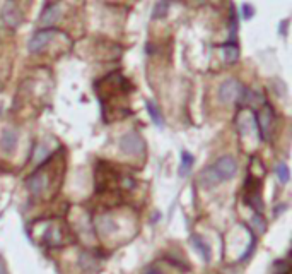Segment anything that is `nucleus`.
Listing matches in <instances>:
<instances>
[{"instance_id": "1", "label": "nucleus", "mask_w": 292, "mask_h": 274, "mask_svg": "<svg viewBox=\"0 0 292 274\" xmlns=\"http://www.w3.org/2000/svg\"><path fill=\"white\" fill-rule=\"evenodd\" d=\"M245 86L236 79H225L219 88V100L222 103H243V96H245Z\"/></svg>"}, {"instance_id": "2", "label": "nucleus", "mask_w": 292, "mask_h": 274, "mask_svg": "<svg viewBox=\"0 0 292 274\" xmlns=\"http://www.w3.org/2000/svg\"><path fill=\"white\" fill-rule=\"evenodd\" d=\"M273 122H275V113H273L272 106L267 105V101L263 103V108L258 112L256 115V127L260 130V137L263 141H269L272 137V130H273Z\"/></svg>"}, {"instance_id": "3", "label": "nucleus", "mask_w": 292, "mask_h": 274, "mask_svg": "<svg viewBox=\"0 0 292 274\" xmlns=\"http://www.w3.org/2000/svg\"><path fill=\"white\" fill-rule=\"evenodd\" d=\"M0 19L10 29H16L17 26H21L22 23V12H21L19 5L16 0H5L0 10Z\"/></svg>"}, {"instance_id": "4", "label": "nucleus", "mask_w": 292, "mask_h": 274, "mask_svg": "<svg viewBox=\"0 0 292 274\" xmlns=\"http://www.w3.org/2000/svg\"><path fill=\"white\" fill-rule=\"evenodd\" d=\"M212 170H214V173L217 175V178L221 180V182H224V180H229L236 175V172H238V163H236V159L232 158V156H222V158H219L217 161L212 165Z\"/></svg>"}, {"instance_id": "5", "label": "nucleus", "mask_w": 292, "mask_h": 274, "mask_svg": "<svg viewBox=\"0 0 292 274\" xmlns=\"http://www.w3.org/2000/svg\"><path fill=\"white\" fill-rule=\"evenodd\" d=\"M144 148H145L144 139L138 136L137 132H128L120 139V149L125 154L138 156L144 152Z\"/></svg>"}, {"instance_id": "6", "label": "nucleus", "mask_w": 292, "mask_h": 274, "mask_svg": "<svg viewBox=\"0 0 292 274\" xmlns=\"http://www.w3.org/2000/svg\"><path fill=\"white\" fill-rule=\"evenodd\" d=\"M55 34H57V31L51 29V27H45V29H40L38 33H34L33 38L29 40V45H27L29 51L31 53H40V51H43L45 48H46V45L55 38Z\"/></svg>"}, {"instance_id": "7", "label": "nucleus", "mask_w": 292, "mask_h": 274, "mask_svg": "<svg viewBox=\"0 0 292 274\" xmlns=\"http://www.w3.org/2000/svg\"><path fill=\"white\" fill-rule=\"evenodd\" d=\"M17 132L14 129H3L0 134V149H2L5 154H12L17 148Z\"/></svg>"}, {"instance_id": "8", "label": "nucleus", "mask_w": 292, "mask_h": 274, "mask_svg": "<svg viewBox=\"0 0 292 274\" xmlns=\"http://www.w3.org/2000/svg\"><path fill=\"white\" fill-rule=\"evenodd\" d=\"M48 185V176L46 173L43 172H36L29 176L27 180V189H29L31 194H41Z\"/></svg>"}, {"instance_id": "9", "label": "nucleus", "mask_w": 292, "mask_h": 274, "mask_svg": "<svg viewBox=\"0 0 292 274\" xmlns=\"http://www.w3.org/2000/svg\"><path fill=\"white\" fill-rule=\"evenodd\" d=\"M58 17H60V3H53V5L46 7V10L41 14L40 23H41V26L50 27V26H53V24L57 23Z\"/></svg>"}, {"instance_id": "10", "label": "nucleus", "mask_w": 292, "mask_h": 274, "mask_svg": "<svg viewBox=\"0 0 292 274\" xmlns=\"http://www.w3.org/2000/svg\"><path fill=\"white\" fill-rule=\"evenodd\" d=\"M222 53H224V58L229 62V64H234L239 57V48L234 41H229V43L222 45Z\"/></svg>"}, {"instance_id": "11", "label": "nucleus", "mask_w": 292, "mask_h": 274, "mask_svg": "<svg viewBox=\"0 0 292 274\" xmlns=\"http://www.w3.org/2000/svg\"><path fill=\"white\" fill-rule=\"evenodd\" d=\"M145 106H147V112H149V115H151L152 122H154L157 127L164 125V120H162V115H161V112H159L157 105H156L154 101H145Z\"/></svg>"}, {"instance_id": "12", "label": "nucleus", "mask_w": 292, "mask_h": 274, "mask_svg": "<svg viewBox=\"0 0 292 274\" xmlns=\"http://www.w3.org/2000/svg\"><path fill=\"white\" fill-rule=\"evenodd\" d=\"M168 12H169V2L168 0H159V2L154 5L152 17H154V19H162V17L168 16Z\"/></svg>"}, {"instance_id": "13", "label": "nucleus", "mask_w": 292, "mask_h": 274, "mask_svg": "<svg viewBox=\"0 0 292 274\" xmlns=\"http://www.w3.org/2000/svg\"><path fill=\"white\" fill-rule=\"evenodd\" d=\"M193 166V156L190 154L188 151H183L181 152V166H180V173H181L183 176L188 175L190 170H192Z\"/></svg>"}, {"instance_id": "14", "label": "nucleus", "mask_w": 292, "mask_h": 274, "mask_svg": "<svg viewBox=\"0 0 292 274\" xmlns=\"http://www.w3.org/2000/svg\"><path fill=\"white\" fill-rule=\"evenodd\" d=\"M192 240L195 244V249H197V250L202 254V257H203L205 261H210V247H208V245L202 240V237H193Z\"/></svg>"}, {"instance_id": "15", "label": "nucleus", "mask_w": 292, "mask_h": 274, "mask_svg": "<svg viewBox=\"0 0 292 274\" xmlns=\"http://www.w3.org/2000/svg\"><path fill=\"white\" fill-rule=\"evenodd\" d=\"M116 224H114V220L111 216H103L99 218V230L103 233H113Z\"/></svg>"}, {"instance_id": "16", "label": "nucleus", "mask_w": 292, "mask_h": 274, "mask_svg": "<svg viewBox=\"0 0 292 274\" xmlns=\"http://www.w3.org/2000/svg\"><path fill=\"white\" fill-rule=\"evenodd\" d=\"M277 176H279V180H280L282 183H287V182H289L291 173H289V168H287L286 163H279V165H277Z\"/></svg>"}, {"instance_id": "17", "label": "nucleus", "mask_w": 292, "mask_h": 274, "mask_svg": "<svg viewBox=\"0 0 292 274\" xmlns=\"http://www.w3.org/2000/svg\"><path fill=\"white\" fill-rule=\"evenodd\" d=\"M251 223H253V226L256 228V231H258V233H263V231H265L267 224H265V220H263V218L260 216V213H256L255 216H253Z\"/></svg>"}, {"instance_id": "18", "label": "nucleus", "mask_w": 292, "mask_h": 274, "mask_svg": "<svg viewBox=\"0 0 292 274\" xmlns=\"http://www.w3.org/2000/svg\"><path fill=\"white\" fill-rule=\"evenodd\" d=\"M273 268H275V274H289V262L287 261H277Z\"/></svg>"}, {"instance_id": "19", "label": "nucleus", "mask_w": 292, "mask_h": 274, "mask_svg": "<svg viewBox=\"0 0 292 274\" xmlns=\"http://www.w3.org/2000/svg\"><path fill=\"white\" fill-rule=\"evenodd\" d=\"M144 274H162V269L159 268V266H149L147 269H145V273Z\"/></svg>"}, {"instance_id": "20", "label": "nucleus", "mask_w": 292, "mask_h": 274, "mask_svg": "<svg viewBox=\"0 0 292 274\" xmlns=\"http://www.w3.org/2000/svg\"><path fill=\"white\" fill-rule=\"evenodd\" d=\"M253 12H255V10H253L251 5H248V3H246V5H243V14H245V19H249V17L253 16Z\"/></svg>"}, {"instance_id": "21", "label": "nucleus", "mask_w": 292, "mask_h": 274, "mask_svg": "<svg viewBox=\"0 0 292 274\" xmlns=\"http://www.w3.org/2000/svg\"><path fill=\"white\" fill-rule=\"evenodd\" d=\"M0 274H7V271H5V266H3V262L0 261Z\"/></svg>"}, {"instance_id": "22", "label": "nucleus", "mask_w": 292, "mask_h": 274, "mask_svg": "<svg viewBox=\"0 0 292 274\" xmlns=\"http://www.w3.org/2000/svg\"><path fill=\"white\" fill-rule=\"evenodd\" d=\"M193 2H197V3H203V2H207V0H193Z\"/></svg>"}]
</instances>
